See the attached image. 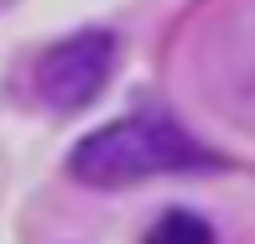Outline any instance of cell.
Here are the masks:
<instances>
[{
  "label": "cell",
  "instance_id": "obj_1",
  "mask_svg": "<svg viewBox=\"0 0 255 244\" xmlns=\"http://www.w3.org/2000/svg\"><path fill=\"white\" fill-rule=\"evenodd\" d=\"M208 166H219V156L167 114H125V120L84 135L68 156V171L84 187H135L146 177L208 171Z\"/></svg>",
  "mask_w": 255,
  "mask_h": 244
},
{
  "label": "cell",
  "instance_id": "obj_2",
  "mask_svg": "<svg viewBox=\"0 0 255 244\" xmlns=\"http://www.w3.org/2000/svg\"><path fill=\"white\" fill-rule=\"evenodd\" d=\"M110 73H115V37L110 31H78V37L42 52L37 94H42L47 109L73 114V109H84V104H94L104 94Z\"/></svg>",
  "mask_w": 255,
  "mask_h": 244
},
{
  "label": "cell",
  "instance_id": "obj_3",
  "mask_svg": "<svg viewBox=\"0 0 255 244\" xmlns=\"http://www.w3.org/2000/svg\"><path fill=\"white\" fill-rule=\"evenodd\" d=\"M146 244H214V229H208V218L188 213V208H172V213L156 218Z\"/></svg>",
  "mask_w": 255,
  "mask_h": 244
}]
</instances>
